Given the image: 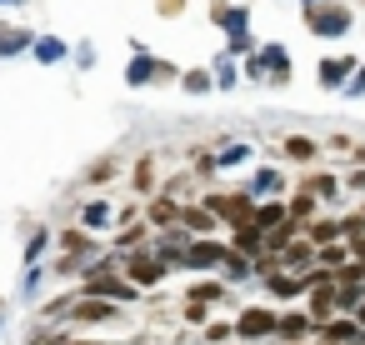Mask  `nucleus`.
Masks as SVG:
<instances>
[{"label":"nucleus","instance_id":"1","mask_svg":"<svg viewBox=\"0 0 365 345\" xmlns=\"http://www.w3.org/2000/svg\"><path fill=\"white\" fill-rule=\"evenodd\" d=\"M275 320H280V310L270 300H255V305H240L230 325H235L240 345H260V340H275Z\"/></svg>","mask_w":365,"mask_h":345},{"label":"nucleus","instance_id":"2","mask_svg":"<svg viewBox=\"0 0 365 345\" xmlns=\"http://www.w3.org/2000/svg\"><path fill=\"white\" fill-rule=\"evenodd\" d=\"M350 26H355V16L340 0H320V6L305 11V31L320 36V41H340V36H350Z\"/></svg>","mask_w":365,"mask_h":345},{"label":"nucleus","instance_id":"3","mask_svg":"<svg viewBox=\"0 0 365 345\" xmlns=\"http://www.w3.org/2000/svg\"><path fill=\"white\" fill-rule=\"evenodd\" d=\"M200 205L220 220V230H230V225H240V220H250V215H255V195H250L245 185H240V190H210Z\"/></svg>","mask_w":365,"mask_h":345},{"label":"nucleus","instance_id":"4","mask_svg":"<svg viewBox=\"0 0 365 345\" xmlns=\"http://www.w3.org/2000/svg\"><path fill=\"white\" fill-rule=\"evenodd\" d=\"M120 275L135 285V290H150V285H160L165 275H170V265L145 245V250H130V255H120Z\"/></svg>","mask_w":365,"mask_h":345},{"label":"nucleus","instance_id":"5","mask_svg":"<svg viewBox=\"0 0 365 345\" xmlns=\"http://www.w3.org/2000/svg\"><path fill=\"white\" fill-rule=\"evenodd\" d=\"M225 240L220 235H195L190 245H185V255H180V270H220V260H225Z\"/></svg>","mask_w":365,"mask_h":345},{"label":"nucleus","instance_id":"6","mask_svg":"<svg viewBox=\"0 0 365 345\" xmlns=\"http://www.w3.org/2000/svg\"><path fill=\"white\" fill-rule=\"evenodd\" d=\"M245 190H250L255 200H285V195H290V180H285L280 165H255L250 180H245Z\"/></svg>","mask_w":365,"mask_h":345},{"label":"nucleus","instance_id":"7","mask_svg":"<svg viewBox=\"0 0 365 345\" xmlns=\"http://www.w3.org/2000/svg\"><path fill=\"white\" fill-rule=\"evenodd\" d=\"M76 325H110V320H120V305L115 300H96V295H81V300H71V310H66Z\"/></svg>","mask_w":365,"mask_h":345},{"label":"nucleus","instance_id":"8","mask_svg":"<svg viewBox=\"0 0 365 345\" xmlns=\"http://www.w3.org/2000/svg\"><path fill=\"white\" fill-rule=\"evenodd\" d=\"M275 340H280V345L315 340V320H310V310H305V305H295V310H280V320H275Z\"/></svg>","mask_w":365,"mask_h":345},{"label":"nucleus","instance_id":"9","mask_svg":"<svg viewBox=\"0 0 365 345\" xmlns=\"http://www.w3.org/2000/svg\"><path fill=\"white\" fill-rule=\"evenodd\" d=\"M260 285H265V300H270V305H295V300H305V295H310V290H305V280H300V275H290V270H275V275H265Z\"/></svg>","mask_w":365,"mask_h":345},{"label":"nucleus","instance_id":"10","mask_svg":"<svg viewBox=\"0 0 365 345\" xmlns=\"http://www.w3.org/2000/svg\"><path fill=\"white\" fill-rule=\"evenodd\" d=\"M355 56H325L320 66H315V81H320V91H345L350 86V76H355Z\"/></svg>","mask_w":365,"mask_h":345},{"label":"nucleus","instance_id":"11","mask_svg":"<svg viewBox=\"0 0 365 345\" xmlns=\"http://www.w3.org/2000/svg\"><path fill=\"white\" fill-rule=\"evenodd\" d=\"M300 190H310V195L320 200V210H335V205H340V195H345V185H340V175H335V170H310V175L300 180Z\"/></svg>","mask_w":365,"mask_h":345},{"label":"nucleus","instance_id":"12","mask_svg":"<svg viewBox=\"0 0 365 345\" xmlns=\"http://www.w3.org/2000/svg\"><path fill=\"white\" fill-rule=\"evenodd\" d=\"M260 66H265V86H275V91L290 86V51L285 46H260Z\"/></svg>","mask_w":365,"mask_h":345},{"label":"nucleus","instance_id":"13","mask_svg":"<svg viewBox=\"0 0 365 345\" xmlns=\"http://www.w3.org/2000/svg\"><path fill=\"white\" fill-rule=\"evenodd\" d=\"M315 340L320 345H350V340H360V325H355V315H330L315 325Z\"/></svg>","mask_w":365,"mask_h":345},{"label":"nucleus","instance_id":"14","mask_svg":"<svg viewBox=\"0 0 365 345\" xmlns=\"http://www.w3.org/2000/svg\"><path fill=\"white\" fill-rule=\"evenodd\" d=\"M170 76H175V71H170L165 61H150V56L135 46V61H130V71H125L130 86H150V81H170Z\"/></svg>","mask_w":365,"mask_h":345},{"label":"nucleus","instance_id":"15","mask_svg":"<svg viewBox=\"0 0 365 345\" xmlns=\"http://www.w3.org/2000/svg\"><path fill=\"white\" fill-rule=\"evenodd\" d=\"M225 245L240 250V255H260V250H265V230H260L255 220H240V225L225 230Z\"/></svg>","mask_w":365,"mask_h":345},{"label":"nucleus","instance_id":"16","mask_svg":"<svg viewBox=\"0 0 365 345\" xmlns=\"http://www.w3.org/2000/svg\"><path fill=\"white\" fill-rule=\"evenodd\" d=\"M210 21H215L230 41L250 31V11H245V6H220V0H215V6H210Z\"/></svg>","mask_w":365,"mask_h":345},{"label":"nucleus","instance_id":"17","mask_svg":"<svg viewBox=\"0 0 365 345\" xmlns=\"http://www.w3.org/2000/svg\"><path fill=\"white\" fill-rule=\"evenodd\" d=\"M280 155H285V160H295V165H315V160L325 155V145H320V140H310V135H285V140H280Z\"/></svg>","mask_w":365,"mask_h":345},{"label":"nucleus","instance_id":"18","mask_svg":"<svg viewBox=\"0 0 365 345\" xmlns=\"http://www.w3.org/2000/svg\"><path fill=\"white\" fill-rule=\"evenodd\" d=\"M145 225H155V230H170V225H180V200L160 190V195L145 205Z\"/></svg>","mask_w":365,"mask_h":345},{"label":"nucleus","instance_id":"19","mask_svg":"<svg viewBox=\"0 0 365 345\" xmlns=\"http://www.w3.org/2000/svg\"><path fill=\"white\" fill-rule=\"evenodd\" d=\"M310 245H335L340 240V220H335V210H320L315 220H305V230H300Z\"/></svg>","mask_w":365,"mask_h":345},{"label":"nucleus","instance_id":"20","mask_svg":"<svg viewBox=\"0 0 365 345\" xmlns=\"http://www.w3.org/2000/svg\"><path fill=\"white\" fill-rule=\"evenodd\" d=\"M315 265V245L305 240V235H295L285 250H280V270H290V275H300V270H310Z\"/></svg>","mask_w":365,"mask_h":345},{"label":"nucleus","instance_id":"21","mask_svg":"<svg viewBox=\"0 0 365 345\" xmlns=\"http://www.w3.org/2000/svg\"><path fill=\"white\" fill-rule=\"evenodd\" d=\"M225 285H250L255 280V270H250V255H240V250H225V260H220V270H215Z\"/></svg>","mask_w":365,"mask_h":345},{"label":"nucleus","instance_id":"22","mask_svg":"<svg viewBox=\"0 0 365 345\" xmlns=\"http://www.w3.org/2000/svg\"><path fill=\"white\" fill-rule=\"evenodd\" d=\"M285 215H290L295 225H305V220H315V215H320V200H315L310 190H300V185H295V190L285 195Z\"/></svg>","mask_w":365,"mask_h":345},{"label":"nucleus","instance_id":"23","mask_svg":"<svg viewBox=\"0 0 365 345\" xmlns=\"http://www.w3.org/2000/svg\"><path fill=\"white\" fill-rule=\"evenodd\" d=\"M300 305L310 310V320H315V325H320V320H330V315H335V280H330V285H315Z\"/></svg>","mask_w":365,"mask_h":345},{"label":"nucleus","instance_id":"24","mask_svg":"<svg viewBox=\"0 0 365 345\" xmlns=\"http://www.w3.org/2000/svg\"><path fill=\"white\" fill-rule=\"evenodd\" d=\"M210 155H215V170H235V165H250V160H255V145L230 140V145H220V150H210Z\"/></svg>","mask_w":365,"mask_h":345},{"label":"nucleus","instance_id":"25","mask_svg":"<svg viewBox=\"0 0 365 345\" xmlns=\"http://www.w3.org/2000/svg\"><path fill=\"white\" fill-rule=\"evenodd\" d=\"M180 225H185L190 235H215V230H220V220H215L205 205H180Z\"/></svg>","mask_w":365,"mask_h":345},{"label":"nucleus","instance_id":"26","mask_svg":"<svg viewBox=\"0 0 365 345\" xmlns=\"http://www.w3.org/2000/svg\"><path fill=\"white\" fill-rule=\"evenodd\" d=\"M225 290H230V285H225L220 275H200V280H195V285L185 290V300H200V305H220V300H225Z\"/></svg>","mask_w":365,"mask_h":345},{"label":"nucleus","instance_id":"27","mask_svg":"<svg viewBox=\"0 0 365 345\" xmlns=\"http://www.w3.org/2000/svg\"><path fill=\"white\" fill-rule=\"evenodd\" d=\"M110 220H115V215H110L106 200H91V205L81 210V230H110Z\"/></svg>","mask_w":365,"mask_h":345},{"label":"nucleus","instance_id":"28","mask_svg":"<svg viewBox=\"0 0 365 345\" xmlns=\"http://www.w3.org/2000/svg\"><path fill=\"white\" fill-rule=\"evenodd\" d=\"M260 230H275L285 220V200H255V215H250Z\"/></svg>","mask_w":365,"mask_h":345},{"label":"nucleus","instance_id":"29","mask_svg":"<svg viewBox=\"0 0 365 345\" xmlns=\"http://www.w3.org/2000/svg\"><path fill=\"white\" fill-rule=\"evenodd\" d=\"M145 245H150V225H130V230H120V235H115V250H120V255L145 250Z\"/></svg>","mask_w":365,"mask_h":345},{"label":"nucleus","instance_id":"30","mask_svg":"<svg viewBox=\"0 0 365 345\" xmlns=\"http://www.w3.org/2000/svg\"><path fill=\"white\" fill-rule=\"evenodd\" d=\"M240 86V66H235V56H220L215 61V91H235Z\"/></svg>","mask_w":365,"mask_h":345},{"label":"nucleus","instance_id":"31","mask_svg":"<svg viewBox=\"0 0 365 345\" xmlns=\"http://www.w3.org/2000/svg\"><path fill=\"white\" fill-rule=\"evenodd\" d=\"M180 91H185V96H210V91H215V76H210V71H185V76H180Z\"/></svg>","mask_w":365,"mask_h":345},{"label":"nucleus","instance_id":"32","mask_svg":"<svg viewBox=\"0 0 365 345\" xmlns=\"http://www.w3.org/2000/svg\"><path fill=\"white\" fill-rule=\"evenodd\" d=\"M360 300H365V285H335V315H355Z\"/></svg>","mask_w":365,"mask_h":345},{"label":"nucleus","instance_id":"33","mask_svg":"<svg viewBox=\"0 0 365 345\" xmlns=\"http://www.w3.org/2000/svg\"><path fill=\"white\" fill-rule=\"evenodd\" d=\"M205 330V345H230L235 340V325L230 320H210V325H200Z\"/></svg>","mask_w":365,"mask_h":345},{"label":"nucleus","instance_id":"34","mask_svg":"<svg viewBox=\"0 0 365 345\" xmlns=\"http://www.w3.org/2000/svg\"><path fill=\"white\" fill-rule=\"evenodd\" d=\"M335 220H340V240L365 235V215H360V210H345V215H335Z\"/></svg>","mask_w":365,"mask_h":345},{"label":"nucleus","instance_id":"35","mask_svg":"<svg viewBox=\"0 0 365 345\" xmlns=\"http://www.w3.org/2000/svg\"><path fill=\"white\" fill-rule=\"evenodd\" d=\"M31 46V31H0V56H16Z\"/></svg>","mask_w":365,"mask_h":345},{"label":"nucleus","instance_id":"36","mask_svg":"<svg viewBox=\"0 0 365 345\" xmlns=\"http://www.w3.org/2000/svg\"><path fill=\"white\" fill-rule=\"evenodd\" d=\"M36 56H41L46 66H56V61H66V46H61L56 36H46V41H36Z\"/></svg>","mask_w":365,"mask_h":345},{"label":"nucleus","instance_id":"37","mask_svg":"<svg viewBox=\"0 0 365 345\" xmlns=\"http://www.w3.org/2000/svg\"><path fill=\"white\" fill-rule=\"evenodd\" d=\"M215 320V305H200V300H185V325H210Z\"/></svg>","mask_w":365,"mask_h":345},{"label":"nucleus","instance_id":"38","mask_svg":"<svg viewBox=\"0 0 365 345\" xmlns=\"http://www.w3.org/2000/svg\"><path fill=\"white\" fill-rule=\"evenodd\" d=\"M340 96H350V101H365V61L355 66V76H350V86H345Z\"/></svg>","mask_w":365,"mask_h":345},{"label":"nucleus","instance_id":"39","mask_svg":"<svg viewBox=\"0 0 365 345\" xmlns=\"http://www.w3.org/2000/svg\"><path fill=\"white\" fill-rule=\"evenodd\" d=\"M340 185H345V190H365V165H350V170L340 175Z\"/></svg>","mask_w":365,"mask_h":345},{"label":"nucleus","instance_id":"40","mask_svg":"<svg viewBox=\"0 0 365 345\" xmlns=\"http://www.w3.org/2000/svg\"><path fill=\"white\" fill-rule=\"evenodd\" d=\"M135 185H140V195H155V190H150V160L135 165Z\"/></svg>","mask_w":365,"mask_h":345},{"label":"nucleus","instance_id":"41","mask_svg":"<svg viewBox=\"0 0 365 345\" xmlns=\"http://www.w3.org/2000/svg\"><path fill=\"white\" fill-rule=\"evenodd\" d=\"M345 250H350V260H365V235H355V240H345Z\"/></svg>","mask_w":365,"mask_h":345},{"label":"nucleus","instance_id":"42","mask_svg":"<svg viewBox=\"0 0 365 345\" xmlns=\"http://www.w3.org/2000/svg\"><path fill=\"white\" fill-rule=\"evenodd\" d=\"M350 160H355V165H365V145H350Z\"/></svg>","mask_w":365,"mask_h":345},{"label":"nucleus","instance_id":"43","mask_svg":"<svg viewBox=\"0 0 365 345\" xmlns=\"http://www.w3.org/2000/svg\"><path fill=\"white\" fill-rule=\"evenodd\" d=\"M355 325H365V300H360V305H355Z\"/></svg>","mask_w":365,"mask_h":345},{"label":"nucleus","instance_id":"44","mask_svg":"<svg viewBox=\"0 0 365 345\" xmlns=\"http://www.w3.org/2000/svg\"><path fill=\"white\" fill-rule=\"evenodd\" d=\"M300 6H305V11H310V6H320V0H300Z\"/></svg>","mask_w":365,"mask_h":345},{"label":"nucleus","instance_id":"45","mask_svg":"<svg viewBox=\"0 0 365 345\" xmlns=\"http://www.w3.org/2000/svg\"><path fill=\"white\" fill-rule=\"evenodd\" d=\"M300 345H320V340H300Z\"/></svg>","mask_w":365,"mask_h":345},{"label":"nucleus","instance_id":"46","mask_svg":"<svg viewBox=\"0 0 365 345\" xmlns=\"http://www.w3.org/2000/svg\"><path fill=\"white\" fill-rule=\"evenodd\" d=\"M350 345H365V340H350Z\"/></svg>","mask_w":365,"mask_h":345},{"label":"nucleus","instance_id":"47","mask_svg":"<svg viewBox=\"0 0 365 345\" xmlns=\"http://www.w3.org/2000/svg\"><path fill=\"white\" fill-rule=\"evenodd\" d=\"M0 6H11V0H0Z\"/></svg>","mask_w":365,"mask_h":345},{"label":"nucleus","instance_id":"48","mask_svg":"<svg viewBox=\"0 0 365 345\" xmlns=\"http://www.w3.org/2000/svg\"><path fill=\"white\" fill-rule=\"evenodd\" d=\"M360 215H365V205H360Z\"/></svg>","mask_w":365,"mask_h":345},{"label":"nucleus","instance_id":"49","mask_svg":"<svg viewBox=\"0 0 365 345\" xmlns=\"http://www.w3.org/2000/svg\"><path fill=\"white\" fill-rule=\"evenodd\" d=\"M230 345H240V340H230Z\"/></svg>","mask_w":365,"mask_h":345},{"label":"nucleus","instance_id":"50","mask_svg":"<svg viewBox=\"0 0 365 345\" xmlns=\"http://www.w3.org/2000/svg\"><path fill=\"white\" fill-rule=\"evenodd\" d=\"M0 325H6V320H0Z\"/></svg>","mask_w":365,"mask_h":345}]
</instances>
